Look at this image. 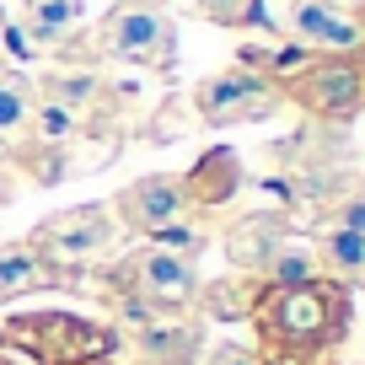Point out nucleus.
I'll return each instance as SVG.
<instances>
[{
  "label": "nucleus",
  "mask_w": 365,
  "mask_h": 365,
  "mask_svg": "<svg viewBox=\"0 0 365 365\" xmlns=\"http://www.w3.org/2000/svg\"><path fill=\"white\" fill-rule=\"evenodd\" d=\"M108 296H118L129 312L140 317H172V312L194 307L199 301V269L194 258L182 252H167V247H135L108 269Z\"/></svg>",
  "instance_id": "nucleus-1"
},
{
  "label": "nucleus",
  "mask_w": 365,
  "mask_h": 365,
  "mask_svg": "<svg viewBox=\"0 0 365 365\" xmlns=\"http://www.w3.org/2000/svg\"><path fill=\"white\" fill-rule=\"evenodd\" d=\"M0 344H16L38 365H91L118 349V333L86 317H65V312H38V317L0 322Z\"/></svg>",
  "instance_id": "nucleus-2"
},
{
  "label": "nucleus",
  "mask_w": 365,
  "mask_h": 365,
  "mask_svg": "<svg viewBox=\"0 0 365 365\" xmlns=\"http://www.w3.org/2000/svg\"><path fill=\"white\" fill-rule=\"evenodd\" d=\"M91 54L97 59H129V65L172 70L178 65V27L161 6L150 0H118L103 16V27L91 33Z\"/></svg>",
  "instance_id": "nucleus-3"
},
{
  "label": "nucleus",
  "mask_w": 365,
  "mask_h": 365,
  "mask_svg": "<svg viewBox=\"0 0 365 365\" xmlns=\"http://www.w3.org/2000/svg\"><path fill=\"white\" fill-rule=\"evenodd\" d=\"M113 231H118V220H113L108 205H76V210L48 215L27 242H33L59 274H70V269H86L91 258H103V252L113 247Z\"/></svg>",
  "instance_id": "nucleus-4"
},
{
  "label": "nucleus",
  "mask_w": 365,
  "mask_h": 365,
  "mask_svg": "<svg viewBox=\"0 0 365 365\" xmlns=\"http://www.w3.org/2000/svg\"><path fill=\"white\" fill-rule=\"evenodd\" d=\"M279 103H301L317 118H349L365 103V70L349 54H328L317 65H296V76L279 81Z\"/></svg>",
  "instance_id": "nucleus-5"
},
{
  "label": "nucleus",
  "mask_w": 365,
  "mask_h": 365,
  "mask_svg": "<svg viewBox=\"0 0 365 365\" xmlns=\"http://www.w3.org/2000/svg\"><path fill=\"white\" fill-rule=\"evenodd\" d=\"M194 118L199 124H252V118L279 113V91L252 70H226L194 86Z\"/></svg>",
  "instance_id": "nucleus-6"
},
{
  "label": "nucleus",
  "mask_w": 365,
  "mask_h": 365,
  "mask_svg": "<svg viewBox=\"0 0 365 365\" xmlns=\"http://www.w3.org/2000/svg\"><path fill=\"white\" fill-rule=\"evenodd\" d=\"M113 220L135 237H156V231L188 220V194H182V172H150V178L129 182L124 194L113 199Z\"/></svg>",
  "instance_id": "nucleus-7"
},
{
  "label": "nucleus",
  "mask_w": 365,
  "mask_h": 365,
  "mask_svg": "<svg viewBox=\"0 0 365 365\" xmlns=\"http://www.w3.org/2000/svg\"><path fill=\"white\" fill-rule=\"evenodd\" d=\"M237 188H242V161H237V150H210V156H199V167L182 172L188 215H199V210H205V220L215 215V210H226L231 199H237Z\"/></svg>",
  "instance_id": "nucleus-8"
},
{
  "label": "nucleus",
  "mask_w": 365,
  "mask_h": 365,
  "mask_svg": "<svg viewBox=\"0 0 365 365\" xmlns=\"http://www.w3.org/2000/svg\"><path fill=\"white\" fill-rule=\"evenodd\" d=\"M290 33L307 48H322V54H354L360 48L354 16H344L333 0H296L290 6Z\"/></svg>",
  "instance_id": "nucleus-9"
},
{
  "label": "nucleus",
  "mask_w": 365,
  "mask_h": 365,
  "mask_svg": "<svg viewBox=\"0 0 365 365\" xmlns=\"http://www.w3.org/2000/svg\"><path fill=\"white\" fill-rule=\"evenodd\" d=\"M290 242V220L285 215H242L237 226H226V252L247 279H258L263 263Z\"/></svg>",
  "instance_id": "nucleus-10"
},
{
  "label": "nucleus",
  "mask_w": 365,
  "mask_h": 365,
  "mask_svg": "<svg viewBox=\"0 0 365 365\" xmlns=\"http://www.w3.org/2000/svg\"><path fill=\"white\" fill-rule=\"evenodd\" d=\"M129 349L140 365H194L199 360V333L182 322H135Z\"/></svg>",
  "instance_id": "nucleus-11"
},
{
  "label": "nucleus",
  "mask_w": 365,
  "mask_h": 365,
  "mask_svg": "<svg viewBox=\"0 0 365 365\" xmlns=\"http://www.w3.org/2000/svg\"><path fill=\"white\" fill-rule=\"evenodd\" d=\"M65 285V274L33 247V242H11V247H0V301L11 296H27V290H54Z\"/></svg>",
  "instance_id": "nucleus-12"
},
{
  "label": "nucleus",
  "mask_w": 365,
  "mask_h": 365,
  "mask_svg": "<svg viewBox=\"0 0 365 365\" xmlns=\"http://www.w3.org/2000/svg\"><path fill=\"white\" fill-rule=\"evenodd\" d=\"M312 252H317V269L333 274L339 285H354V279H365V231L322 226L317 242H312Z\"/></svg>",
  "instance_id": "nucleus-13"
},
{
  "label": "nucleus",
  "mask_w": 365,
  "mask_h": 365,
  "mask_svg": "<svg viewBox=\"0 0 365 365\" xmlns=\"http://www.w3.org/2000/svg\"><path fill=\"white\" fill-rule=\"evenodd\" d=\"M317 252H312V242H296L290 237L285 247L274 252L269 263H263V274H258V285H307V279H317Z\"/></svg>",
  "instance_id": "nucleus-14"
},
{
  "label": "nucleus",
  "mask_w": 365,
  "mask_h": 365,
  "mask_svg": "<svg viewBox=\"0 0 365 365\" xmlns=\"http://www.w3.org/2000/svg\"><path fill=\"white\" fill-rule=\"evenodd\" d=\"M81 11H86V0H33V6H27L33 48H38V43H59V38L81 22Z\"/></svg>",
  "instance_id": "nucleus-15"
},
{
  "label": "nucleus",
  "mask_w": 365,
  "mask_h": 365,
  "mask_svg": "<svg viewBox=\"0 0 365 365\" xmlns=\"http://www.w3.org/2000/svg\"><path fill=\"white\" fill-rule=\"evenodd\" d=\"M43 91H48V103H59V108H70V113H81L86 103H97V97H103V81L86 76V70H76V76H48Z\"/></svg>",
  "instance_id": "nucleus-16"
},
{
  "label": "nucleus",
  "mask_w": 365,
  "mask_h": 365,
  "mask_svg": "<svg viewBox=\"0 0 365 365\" xmlns=\"http://www.w3.org/2000/svg\"><path fill=\"white\" fill-rule=\"evenodd\" d=\"M199 16H210L220 27H263L269 22L263 0H199Z\"/></svg>",
  "instance_id": "nucleus-17"
},
{
  "label": "nucleus",
  "mask_w": 365,
  "mask_h": 365,
  "mask_svg": "<svg viewBox=\"0 0 365 365\" xmlns=\"http://www.w3.org/2000/svg\"><path fill=\"white\" fill-rule=\"evenodd\" d=\"M27 86L22 81H0V135H11V129L27 124Z\"/></svg>",
  "instance_id": "nucleus-18"
},
{
  "label": "nucleus",
  "mask_w": 365,
  "mask_h": 365,
  "mask_svg": "<svg viewBox=\"0 0 365 365\" xmlns=\"http://www.w3.org/2000/svg\"><path fill=\"white\" fill-rule=\"evenodd\" d=\"M33 124H38V135H43L48 145H59V140H70V135H76V124H81V118L70 113V108H59V103H43V108L33 113Z\"/></svg>",
  "instance_id": "nucleus-19"
},
{
  "label": "nucleus",
  "mask_w": 365,
  "mask_h": 365,
  "mask_svg": "<svg viewBox=\"0 0 365 365\" xmlns=\"http://www.w3.org/2000/svg\"><path fill=\"white\" fill-rule=\"evenodd\" d=\"M328 226H344V231H365V194H349L328 210Z\"/></svg>",
  "instance_id": "nucleus-20"
},
{
  "label": "nucleus",
  "mask_w": 365,
  "mask_h": 365,
  "mask_svg": "<svg viewBox=\"0 0 365 365\" xmlns=\"http://www.w3.org/2000/svg\"><path fill=\"white\" fill-rule=\"evenodd\" d=\"M205 365H263L252 349H242V344H215V349L205 354Z\"/></svg>",
  "instance_id": "nucleus-21"
}]
</instances>
